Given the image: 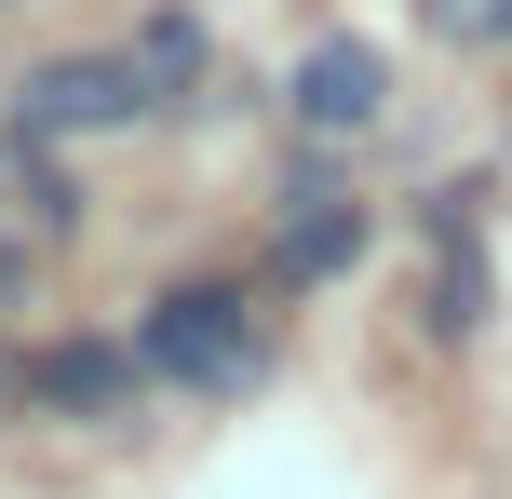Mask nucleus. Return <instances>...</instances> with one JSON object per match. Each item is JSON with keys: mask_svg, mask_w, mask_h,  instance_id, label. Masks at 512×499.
<instances>
[{"mask_svg": "<svg viewBox=\"0 0 512 499\" xmlns=\"http://www.w3.org/2000/svg\"><path fill=\"white\" fill-rule=\"evenodd\" d=\"M135 365H149V378H189V392H243V378H256V324H243L230 284H176L149 311V338H135Z\"/></svg>", "mask_w": 512, "mask_h": 499, "instance_id": "obj_1", "label": "nucleus"}, {"mask_svg": "<svg viewBox=\"0 0 512 499\" xmlns=\"http://www.w3.org/2000/svg\"><path fill=\"white\" fill-rule=\"evenodd\" d=\"M135 108H149L135 54H54V68L14 81V135H27V149H41V135H122Z\"/></svg>", "mask_w": 512, "mask_h": 499, "instance_id": "obj_2", "label": "nucleus"}, {"mask_svg": "<svg viewBox=\"0 0 512 499\" xmlns=\"http://www.w3.org/2000/svg\"><path fill=\"white\" fill-rule=\"evenodd\" d=\"M378 95H391L378 41H310V68H297V122H310V135H364Z\"/></svg>", "mask_w": 512, "mask_h": 499, "instance_id": "obj_3", "label": "nucleus"}, {"mask_svg": "<svg viewBox=\"0 0 512 499\" xmlns=\"http://www.w3.org/2000/svg\"><path fill=\"white\" fill-rule=\"evenodd\" d=\"M364 257V216L337 203L324 176H297L283 189V284H324V270H351Z\"/></svg>", "mask_w": 512, "mask_h": 499, "instance_id": "obj_4", "label": "nucleus"}, {"mask_svg": "<svg viewBox=\"0 0 512 499\" xmlns=\"http://www.w3.org/2000/svg\"><path fill=\"white\" fill-rule=\"evenodd\" d=\"M122 392H135V351H54V365H27V405H68V419H95Z\"/></svg>", "mask_w": 512, "mask_h": 499, "instance_id": "obj_5", "label": "nucleus"}, {"mask_svg": "<svg viewBox=\"0 0 512 499\" xmlns=\"http://www.w3.org/2000/svg\"><path fill=\"white\" fill-rule=\"evenodd\" d=\"M135 81H149V108H162V95H189V81H203V27H189V14H162L149 41H135Z\"/></svg>", "mask_w": 512, "mask_h": 499, "instance_id": "obj_6", "label": "nucleus"}, {"mask_svg": "<svg viewBox=\"0 0 512 499\" xmlns=\"http://www.w3.org/2000/svg\"><path fill=\"white\" fill-rule=\"evenodd\" d=\"M432 27H445L459 54H499V41H512V0H432Z\"/></svg>", "mask_w": 512, "mask_h": 499, "instance_id": "obj_7", "label": "nucleus"}, {"mask_svg": "<svg viewBox=\"0 0 512 499\" xmlns=\"http://www.w3.org/2000/svg\"><path fill=\"white\" fill-rule=\"evenodd\" d=\"M14 284H27V243H0V297H14Z\"/></svg>", "mask_w": 512, "mask_h": 499, "instance_id": "obj_8", "label": "nucleus"}]
</instances>
